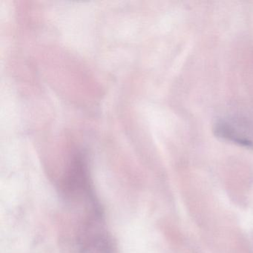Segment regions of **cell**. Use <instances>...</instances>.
Returning a JSON list of instances; mask_svg holds the SVG:
<instances>
[{"label":"cell","instance_id":"cell-1","mask_svg":"<svg viewBox=\"0 0 253 253\" xmlns=\"http://www.w3.org/2000/svg\"><path fill=\"white\" fill-rule=\"evenodd\" d=\"M78 241L81 253H115L112 238L98 211L93 213L84 222L80 231Z\"/></svg>","mask_w":253,"mask_h":253}]
</instances>
